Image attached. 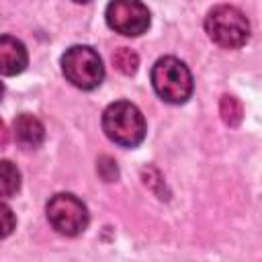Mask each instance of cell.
<instances>
[{
	"instance_id": "obj_1",
	"label": "cell",
	"mask_w": 262,
	"mask_h": 262,
	"mask_svg": "<svg viewBox=\"0 0 262 262\" xmlns=\"http://www.w3.org/2000/svg\"><path fill=\"white\" fill-rule=\"evenodd\" d=\"M102 131L121 147H137L145 137V119L135 104L117 100L102 113Z\"/></svg>"
},
{
	"instance_id": "obj_2",
	"label": "cell",
	"mask_w": 262,
	"mask_h": 262,
	"mask_svg": "<svg viewBox=\"0 0 262 262\" xmlns=\"http://www.w3.org/2000/svg\"><path fill=\"white\" fill-rule=\"evenodd\" d=\"M151 86L162 100L182 104L192 94V76L184 61L166 55L160 57L151 68Z\"/></svg>"
},
{
	"instance_id": "obj_3",
	"label": "cell",
	"mask_w": 262,
	"mask_h": 262,
	"mask_svg": "<svg viewBox=\"0 0 262 262\" xmlns=\"http://www.w3.org/2000/svg\"><path fill=\"white\" fill-rule=\"evenodd\" d=\"M205 31L213 43L225 49H237L250 39V23L235 6H215L205 18Z\"/></svg>"
},
{
	"instance_id": "obj_4",
	"label": "cell",
	"mask_w": 262,
	"mask_h": 262,
	"mask_svg": "<svg viewBox=\"0 0 262 262\" xmlns=\"http://www.w3.org/2000/svg\"><path fill=\"white\" fill-rule=\"evenodd\" d=\"M61 72L70 84L82 90H94L104 78L100 55L88 45H72L61 55Z\"/></svg>"
},
{
	"instance_id": "obj_5",
	"label": "cell",
	"mask_w": 262,
	"mask_h": 262,
	"mask_svg": "<svg viewBox=\"0 0 262 262\" xmlns=\"http://www.w3.org/2000/svg\"><path fill=\"white\" fill-rule=\"evenodd\" d=\"M88 209L76 194L59 192L47 203V221L61 235H80L88 227Z\"/></svg>"
},
{
	"instance_id": "obj_6",
	"label": "cell",
	"mask_w": 262,
	"mask_h": 262,
	"mask_svg": "<svg viewBox=\"0 0 262 262\" xmlns=\"http://www.w3.org/2000/svg\"><path fill=\"white\" fill-rule=\"evenodd\" d=\"M106 25L125 35V37H139L141 33L147 31L149 27V10L141 2H129V0H119L111 2L106 6Z\"/></svg>"
},
{
	"instance_id": "obj_7",
	"label": "cell",
	"mask_w": 262,
	"mask_h": 262,
	"mask_svg": "<svg viewBox=\"0 0 262 262\" xmlns=\"http://www.w3.org/2000/svg\"><path fill=\"white\" fill-rule=\"evenodd\" d=\"M29 63L27 49L23 41L10 35H0V74L2 76H16Z\"/></svg>"
},
{
	"instance_id": "obj_8",
	"label": "cell",
	"mask_w": 262,
	"mask_h": 262,
	"mask_svg": "<svg viewBox=\"0 0 262 262\" xmlns=\"http://www.w3.org/2000/svg\"><path fill=\"white\" fill-rule=\"evenodd\" d=\"M12 131H14V139L20 147L25 149H35L43 143V137H45V127L43 123L29 115V113H20L16 119H14V125H12Z\"/></svg>"
},
{
	"instance_id": "obj_9",
	"label": "cell",
	"mask_w": 262,
	"mask_h": 262,
	"mask_svg": "<svg viewBox=\"0 0 262 262\" xmlns=\"http://www.w3.org/2000/svg\"><path fill=\"white\" fill-rule=\"evenodd\" d=\"M20 188V172L10 160H0V196H12Z\"/></svg>"
},
{
	"instance_id": "obj_10",
	"label": "cell",
	"mask_w": 262,
	"mask_h": 262,
	"mask_svg": "<svg viewBox=\"0 0 262 262\" xmlns=\"http://www.w3.org/2000/svg\"><path fill=\"white\" fill-rule=\"evenodd\" d=\"M219 113H221V119L225 121V125H229V127L239 125L242 123V117H244V108H242L239 100L235 96H229V94L221 96V100H219Z\"/></svg>"
},
{
	"instance_id": "obj_11",
	"label": "cell",
	"mask_w": 262,
	"mask_h": 262,
	"mask_svg": "<svg viewBox=\"0 0 262 262\" xmlns=\"http://www.w3.org/2000/svg\"><path fill=\"white\" fill-rule=\"evenodd\" d=\"M113 63L115 68L125 74V76H133L137 72V66H139V57L133 49L129 47H119L115 53H113Z\"/></svg>"
},
{
	"instance_id": "obj_12",
	"label": "cell",
	"mask_w": 262,
	"mask_h": 262,
	"mask_svg": "<svg viewBox=\"0 0 262 262\" xmlns=\"http://www.w3.org/2000/svg\"><path fill=\"white\" fill-rule=\"evenodd\" d=\"M16 227V217L12 213V209L0 201V239L2 237H8Z\"/></svg>"
},
{
	"instance_id": "obj_13",
	"label": "cell",
	"mask_w": 262,
	"mask_h": 262,
	"mask_svg": "<svg viewBox=\"0 0 262 262\" xmlns=\"http://www.w3.org/2000/svg\"><path fill=\"white\" fill-rule=\"evenodd\" d=\"M6 143H8V129H6L4 121L0 119V149H4Z\"/></svg>"
},
{
	"instance_id": "obj_14",
	"label": "cell",
	"mask_w": 262,
	"mask_h": 262,
	"mask_svg": "<svg viewBox=\"0 0 262 262\" xmlns=\"http://www.w3.org/2000/svg\"><path fill=\"white\" fill-rule=\"evenodd\" d=\"M2 96H4V86H2V82H0V100H2Z\"/></svg>"
}]
</instances>
